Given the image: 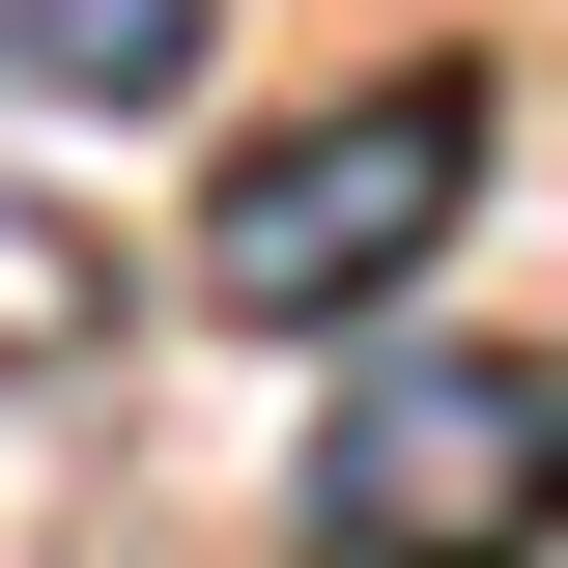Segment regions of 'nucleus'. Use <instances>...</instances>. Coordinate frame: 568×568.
<instances>
[{
    "label": "nucleus",
    "mask_w": 568,
    "mask_h": 568,
    "mask_svg": "<svg viewBox=\"0 0 568 568\" xmlns=\"http://www.w3.org/2000/svg\"><path fill=\"white\" fill-rule=\"evenodd\" d=\"M85 313V256H29V200H0V342H58Z\"/></svg>",
    "instance_id": "nucleus-4"
},
{
    "label": "nucleus",
    "mask_w": 568,
    "mask_h": 568,
    "mask_svg": "<svg viewBox=\"0 0 568 568\" xmlns=\"http://www.w3.org/2000/svg\"><path fill=\"white\" fill-rule=\"evenodd\" d=\"M568 540V369L540 342H398L313 426V568H540Z\"/></svg>",
    "instance_id": "nucleus-1"
},
{
    "label": "nucleus",
    "mask_w": 568,
    "mask_h": 568,
    "mask_svg": "<svg viewBox=\"0 0 568 568\" xmlns=\"http://www.w3.org/2000/svg\"><path fill=\"white\" fill-rule=\"evenodd\" d=\"M200 29H227V0H29L0 58L58 85V114H171V85H200Z\"/></svg>",
    "instance_id": "nucleus-3"
},
{
    "label": "nucleus",
    "mask_w": 568,
    "mask_h": 568,
    "mask_svg": "<svg viewBox=\"0 0 568 568\" xmlns=\"http://www.w3.org/2000/svg\"><path fill=\"white\" fill-rule=\"evenodd\" d=\"M455 200H484V85H342V114H284L256 171L200 200V313L342 342L369 284H426V256H455Z\"/></svg>",
    "instance_id": "nucleus-2"
}]
</instances>
